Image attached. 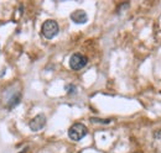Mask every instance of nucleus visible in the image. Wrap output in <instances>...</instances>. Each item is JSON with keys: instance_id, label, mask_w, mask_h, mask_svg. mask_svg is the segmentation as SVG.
I'll return each mask as SVG.
<instances>
[{"instance_id": "4", "label": "nucleus", "mask_w": 161, "mask_h": 153, "mask_svg": "<svg viewBox=\"0 0 161 153\" xmlns=\"http://www.w3.org/2000/svg\"><path fill=\"white\" fill-rule=\"evenodd\" d=\"M45 125H46V116L43 114H39L30 121L29 127H30L31 131L37 132V131H40L45 127Z\"/></svg>"}, {"instance_id": "10", "label": "nucleus", "mask_w": 161, "mask_h": 153, "mask_svg": "<svg viewBox=\"0 0 161 153\" xmlns=\"http://www.w3.org/2000/svg\"><path fill=\"white\" fill-rule=\"evenodd\" d=\"M135 153H138V152H135Z\"/></svg>"}, {"instance_id": "8", "label": "nucleus", "mask_w": 161, "mask_h": 153, "mask_svg": "<svg viewBox=\"0 0 161 153\" xmlns=\"http://www.w3.org/2000/svg\"><path fill=\"white\" fill-rule=\"evenodd\" d=\"M154 136H155L156 138H161V131H159V132H155V134H154Z\"/></svg>"}, {"instance_id": "6", "label": "nucleus", "mask_w": 161, "mask_h": 153, "mask_svg": "<svg viewBox=\"0 0 161 153\" xmlns=\"http://www.w3.org/2000/svg\"><path fill=\"white\" fill-rule=\"evenodd\" d=\"M91 121H92V122H97V124H109L112 120H109V119H108V120H101V119L92 117V119H91Z\"/></svg>"}, {"instance_id": "3", "label": "nucleus", "mask_w": 161, "mask_h": 153, "mask_svg": "<svg viewBox=\"0 0 161 153\" xmlns=\"http://www.w3.org/2000/svg\"><path fill=\"white\" fill-rule=\"evenodd\" d=\"M88 59L80 53H73L69 58V67L73 71H80L82 68H84L87 66Z\"/></svg>"}, {"instance_id": "5", "label": "nucleus", "mask_w": 161, "mask_h": 153, "mask_svg": "<svg viewBox=\"0 0 161 153\" xmlns=\"http://www.w3.org/2000/svg\"><path fill=\"white\" fill-rule=\"evenodd\" d=\"M71 20L77 25H83V24H86L88 21V15H87V13L84 10L77 9L71 14Z\"/></svg>"}, {"instance_id": "2", "label": "nucleus", "mask_w": 161, "mask_h": 153, "mask_svg": "<svg viewBox=\"0 0 161 153\" xmlns=\"http://www.w3.org/2000/svg\"><path fill=\"white\" fill-rule=\"evenodd\" d=\"M87 135V127L83 125V124H80V122H76V124H73L71 127H69V130H68V136H69V138L72 140V141H80L84 136Z\"/></svg>"}, {"instance_id": "9", "label": "nucleus", "mask_w": 161, "mask_h": 153, "mask_svg": "<svg viewBox=\"0 0 161 153\" xmlns=\"http://www.w3.org/2000/svg\"><path fill=\"white\" fill-rule=\"evenodd\" d=\"M26 151H27V150H24V151H22V152H20V153H25Z\"/></svg>"}, {"instance_id": "7", "label": "nucleus", "mask_w": 161, "mask_h": 153, "mask_svg": "<svg viewBox=\"0 0 161 153\" xmlns=\"http://www.w3.org/2000/svg\"><path fill=\"white\" fill-rule=\"evenodd\" d=\"M66 90H67V93H68V94L76 93V87H75L73 84H68V85L66 87Z\"/></svg>"}, {"instance_id": "1", "label": "nucleus", "mask_w": 161, "mask_h": 153, "mask_svg": "<svg viewBox=\"0 0 161 153\" xmlns=\"http://www.w3.org/2000/svg\"><path fill=\"white\" fill-rule=\"evenodd\" d=\"M41 32H42L45 38L51 40V38H53L55 36L58 35L60 26H58L57 21H55V20H46L41 26Z\"/></svg>"}]
</instances>
